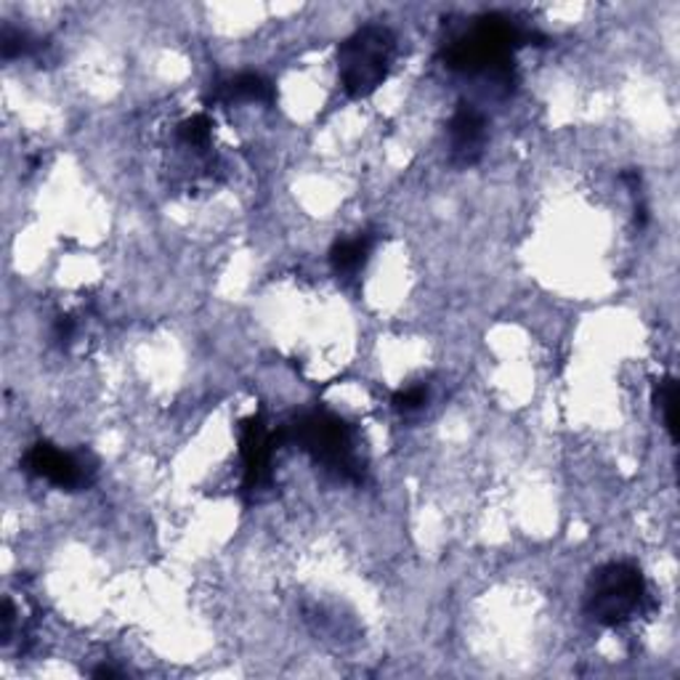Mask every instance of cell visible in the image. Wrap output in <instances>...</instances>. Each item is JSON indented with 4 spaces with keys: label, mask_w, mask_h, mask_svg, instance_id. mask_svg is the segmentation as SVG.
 <instances>
[{
    "label": "cell",
    "mask_w": 680,
    "mask_h": 680,
    "mask_svg": "<svg viewBox=\"0 0 680 680\" xmlns=\"http://www.w3.org/2000/svg\"><path fill=\"white\" fill-rule=\"evenodd\" d=\"M535 32L518 28L510 17H478L468 32L444 48V64L463 75H484L505 94L516 86V51L535 41Z\"/></svg>",
    "instance_id": "6da1fadb"
},
{
    "label": "cell",
    "mask_w": 680,
    "mask_h": 680,
    "mask_svg": "<svg viewBox=\"0 0 680 680\" xmlns=\"http://www.w3.org/2000/svg\"><path fill=\"white\" fill-rule=\"evenodd\" d=\"M651 606L649 585L636 563L612 561L591 574L585 595L587 617L604 627H622Z\"/></svg>",
    "instance_id": "7a4b0ae2"
},
{
    "label": "cell",
    "mask_w": 680,
    "mask_h": 680,
    "mask_svg": "<svg viewBox=\"0 0 680 680\" xmlns=\"http://www.w3.org/2000/svg\"><path fill=\"white\" fill-rule=\"evenodd\" d=\"M284 433L330 474L346 478V482H361V463L356 455L354 433L338 414L325 410L303 412Z\"/></svg>",
    "instance_id": "3957f363"
},
{
    "label": "cell",
    "mask_w": 680,
    "mask_h": 680,
    "mask_svg": "<svg viewBox=\"0 0 680 680\" xmlns=\"http://www.w3.org/2000/svg\"><path fill=\"white\" fill-rule=\"evenodd\" d=\"M397 56V37L384 24H365L338 48L341 86L354 99H365L384 86Z\"/></svg>",
    "instance_id": "277c9868"
},
{
    "label": "cell",
    "mask_w": 680,
    "mask_h": 680,
    "mask_svg": "<svg viewBox=\"0 0 680 680\" xmlns=\"http://www.w3.org/2000/svg\"><path fill=\"white\" fill-rule=\"evenodd\" d=\"M288 439L282 429L271 431L263 423L261 414L239 423V455H242V492L248 497H256L258 492L267 489L271 482V465H274V455L280 444Z\"/></svg>",
    "instance_id": "5b68a950"
},
{
    "label": "cell",
    "mask_w": 680,
    "mask_h": 680,
    "mask_svg": "<svg viewBox=\"0 0 680 680\" xmlns=\"http://www.w3.org/2000/svg\"><path fill=\"white\" fill-rule=\"evenodd\" d=\"M24 471L60 489H83L90 482L94 468H88L80 457L69 455L51 442H37L24 455Z\"/></svg>",
    "instance_id": "8992f818"
},
{
    "label": "cell",
    "mask_w": 680,
    "mask_h": 680,
    "mask_svg": "<svg viewBox=\"0 0 680 680\" xmlns=\"http://www.w3.org/2000/svg\"><path fill=\"white\" fill-rule=\"evenodd\" d=\"M446 136H450V158L460 168H471L482 160L484 147H487V118L474 104H457L446 122Z\"/></svg>",
    "instance_id": "52a82bcc"
},
{
    "label": "cell",
    "mask_w": 680,
    "mask_h": 680,
    "mask_svg": "<svg viewBox=\"0 0 680 680\" xmlns=\"http://www.w3.org/2000/svg\"><path fill=\"white\" fill-rule=\"evenodd\" d=\"M277 99L274 86L263 75L256 73H242L229 80H222L213 90V101L218 104H235V101H258V104H271Z\"/></svg>",
    "instance_id": "ba28073f"
},
{
    "label": "cell",
    "mask_w": 680,
    "mask_h": 680,
    "mask_svg": "<svg viewBox=\"0 0 680 680\" xmlns=\"http://www.w3.org/2000/svg\"><path fill=\"white\" fill-rule=\"evenodd\" d=\"M370 250H373V237L367 235L338 239V242L333 245V250H330V267H333L335 274L341 277L356 274V271L365 267L367 258H370Z\"/></svg>",
    "instance_id": "9c48e42d"
},
{
    "label": "cell",
    "mask_w": 680,
    "mask_h": 680,
    "mask_svg": "<svg viewBox=\"0 0 680 680\" xmlns=\"http://www.w3.org/2000/svg\"><path fill=\"white\" fill-rule=\"evenodd\" d=\"M654 410L662 414V423L672 442H678V380L672 375L654 384Z\"/></svg>",
    "instance_id": "30bf717a"
},
{
    "label": "cell",
    "mask_w": 680,
    "mask_h": 680,
    "mask_svg": "<svg viewBox=\"0 0 680 680\" xmlns=\"http://www.w3.org/2000/svg\"><path fill=\"white\" fill-rule=\"evenodd\" d=\"M213 139V122L207 115H194V118L184 120L179 126V141L186 149H194V152H205L211 147Z\"/></svg>",
    "instance_id": "8fae6325"
},
{
    "label": "cell",
    "mask_w": 680,
    "mask_h": 680,
    "mask_svg": "<svg viewBox=\"0 0 680 680\" xmlns=\"http://www.w3.org/2000/svg\"><path fill=\"white\" fill-rule=\"evenodd\" d=\"M391 404H393V410L401 412V414H412V412L423 410V407L429 404V388H425V386L401 388V391L393 393Z\"/></svg>",
    "instance_id": "7c38bea8"
},
{
    "label": "cell",
    "mask_w": 680,
    "mask_h": 680,
    "mask_svg": "<svg viewBox=\"0 0 680 680\" xmlns=\"http://www.w3.org/2000/svg\"><path fill=\"white\" fill-rule=\"evenodd\" d=\"M35 48V41L22 30H3V41H0V51H3V60H19V56H30Z\"/></svg>",
    "instance_id": "4fadbf2b"
},
{
    "label": "cell",
    "mask_w": 680,
    "mask_h": 680,
    "mask_svg": "<svg viewBox=\"0 0 680 680\" xmlns=\"http://www.w3.org/2000/svg\"><path fill=\"white\" fill-rule=\"evenodd\" d=\"M73 335H75V322L69 320V316H60V320H56V327H54L56 343H60V346H69Z\"/></svg>",
    "instance_id": "5bb4252c"
},
{
    "label": "cell",
    "mask_w": 680,
    "mask_h": 680,
    "mask_svg": "<svg viewBox=\"0 0 680 680\" xmlns=\"http://www.w3.org/2000/svg\"><path fill=\"white\" fill-rule=\"evenodd\" d=\"M90 676L94 678H118L120 672L115 670V667H109V665H101V667H96L94 672H90Z\"/></svg>",
    "instance_id": "9a60e30c"
}]
</instances>
